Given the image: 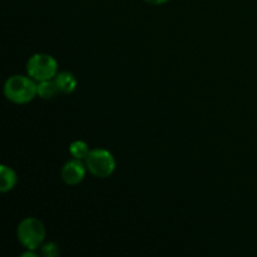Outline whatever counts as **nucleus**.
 I'll return each mask as SVG.
<instances>
[{"mask_svg": "<svg viewBox=\"0 0 257 257\" xmlns=\"http://www.w3.org/2000/svg\"><path fill=\"white\" fill-rule=\"evenodd\" d=\"M69 152L70 155L73 156L77 160H85L87 156L89 155V148H88V145L83 141H75L70 145L69 147Z\"/></svg>", "mask_w": 257, "mask_h": 257, "instance_id": "nucleus-9", "label": "nucleus"}, {"mask_svg": "<svg viewBox=\"0 0 257 257\" xmlns=\"http://www.w3.org/2000/svg\"><path fill=\"white\" fill-rule=\"evenodd\" d=\"M42 252L43 255L47 257H57L59 255V248H58V246L54 242H49L43 246Z\"/></svg>", "mask_w": 257, "mask_h": 257, "instance_id": "nucleus-10", "label": "nucleus"}, {"mask_svg": "<svg viewBox=\"0 0 257 257\" xmlns=\"http://www.w3.org/2000/svg\"><path fill=\"white\" fill-rule=\"evenodd\" d=\"M54 80L60 92L63 93H73L75 90V88H77V79L69 72L59 73V74H57Z\"/></svg>", "mask_w": 257, "mask_h": 257, "instance_id": "nucleus-7", "label": "nucleus"}, {"mask_svg": "<svg viewBox=\"0 0 257 257\" xmlns=\"http://www.w3.org/2000/svg\"><path fill=\"white\" fill-rule=\"evenodd\" d=\"M17 235L22 245L28 250H37L45 238V227L38 218L28 217L19 223Z\"/></svg>", "mask_w": 257, "mask_h": 257, "instance_id": "nucleus-2", "label": "nucleus"}, {"mask_svg": "<svg viewBox=\"0 0 257 257\" xmlns=\"http://www.w3.org/2000/svg\"><path fill=\"white\" fill-rule=\"evenodd\" d=\"M85 177V167L80 160H73L65 163L62 168V178L67 185L75 186Z\"/></svg>", "mask_w": 257, "mask_h": 257, "instance_id": "nucleus-5", "label": "nucleus"}, {"mask_svg": "<svg viewBox=\"0 0 257 257\" xmlns=\"http://www.w3.org/2000/svg\"><path fill=\"white\" fill-rule=\"evenodd\" d=\"M33 250H29V252H25V253H23V256L24 257H37V255H35L34 252H32Z\"/></svg>", "mask_w": 257, "mask_h": 257, "instance_id": "nucleus-12", "label": "nucleus"}, {"mask_svg": "<svg viewBox=\"0 0 257 257\" xmlns=\"http://www.w3.org/2000/svg\"><path fill=\"white\" fill-rule=\"evenodd\" d=\"M4 94L7 99L17 104L29 103L38 94V84L34 79L24 75H13L5 82Z\"/></svg>", "mask_w": 257, "mask_h": 257, "instance_id": "nucleus-1", "label": "nucleus"}, {"mask_svg": "<svg viewBox=\"0 0 257 257\" xmlns=\"http://www.w3.org/2000/svg\"><path fill=\"white\" fill-rule=\"evenodd\" d=\"M17 173L9 168L8 166H2L0 167V191L2 192H8L13 190L17 185Z\"/></svg>", "mask_w": 257, "mask_h": 257, "instance_id": "nucleus-6", "label": "nucleus"}, {"mask_svg": "<svg viewBox=\"0 0 257 257\" xmlns=\"http://www.w3.org/2000/svg\"><path fill=\"white\" fill-rule=\"evenodd\" d=\"M85 166L93 176L98 178H107L114 172L115 161L112 153L107 150L95 148L85 158Z\"/></svg>", "mask_w": 257, "mask_h": 257, "instance_id": "nucleus-4", "label": "nucleus"}, {"mask_svg": "<svg viewBox=\"0 0 257 257\" xmlns=\"http://www.w3.org/2000/svg\"><path fill=\"white\" fill-rule=\"evenodd\" d=\"M27 72L37 82L50 80L58 74L57 60L48 54H34L27 64Z\"/></svg>", "mask_w": 257, "mask_h": 257, "instance_id": "nucleus-3", "label": "nucleus"}, {"mask_svg": "<svg viewBox=\"0 0 257 257\" xmlns=\"http://www.w3.org/2000/svg\"><path fill=\"white\" fill-rule=\"evenodd\" d=\"M58 92H60V90L55 80H43V82H39V84H38V95L44 98V99L54 98L58 94Z\"/></svg>", "mask_w": 257, "mask_h": 257, "instance_id": "nucleus-8", "label": "nucleus"}, {"mask_svg": "<svg viewBox=\"0 0 257 257\" xmlns=\"http://www.w3.org/2000/svg\"><path fill=\"white\" fill-rule=\"evenodd\" d=\"M145 2H147L148 4H152V5H162V4H166L167 2H170V0H145Z\"/></svg>", "mask_w": 257, "mask_h": 257, "instance_id": "nucleus-11", "label": "nucleus"}]
</instances>
